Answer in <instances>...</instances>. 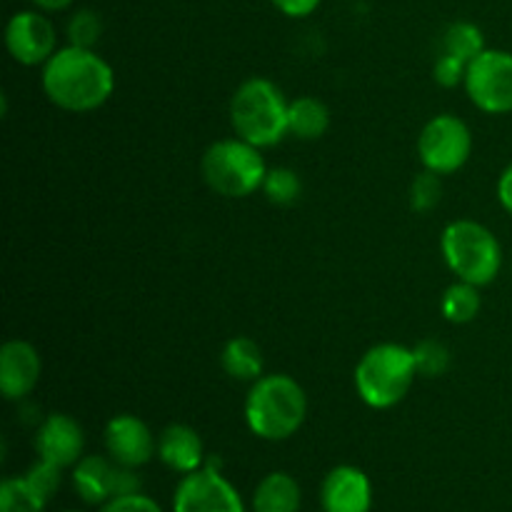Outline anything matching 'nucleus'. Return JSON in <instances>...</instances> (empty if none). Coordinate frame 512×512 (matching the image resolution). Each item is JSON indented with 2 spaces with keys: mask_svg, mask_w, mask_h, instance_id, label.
Listing matches in <instances>:
<instances>
[{
  "mask_svg": "<svg viewBox=\"0 0 512 512\" xmlns=\"http://www.w3.org/2000/svg\"><path fill=\"white\" fill-rule=\"evenodd\" d=\"M43 93L65 113H90L108 103L115 88L113 68L93 48L65 45L43 65Z\"/></svg>",
  "mask_w": 512,
  "mask_h": 512,
  "instance_id": "nucleus-1",
  "label": "nucleus"
},
{
  "mask_svg": "<svg viewBox=\"0 0 512 512\" xmlns=\"http://www.w3.org/2000/svg\"><path fill=\"white\" fill-rule=\"evenodd\" d=\"M245 423L260 440H288L308 418V395L303 385L285 373L260 375L245 395Z\"/></svg>",
  "mask_w": 512,
  "mask_h": 512,
  "instance_id": "nucleus-2",
  "label": "nucleus"
},
{
  "mask_svg": "<svg viewBox=\"0 0 512 512\" xmlns=\"http://www.w3.org/2000/svg\"><path fill=\"white\" fill-rule=\"evenodd\" d=\"M288 108L283 90L268 78H248L230 98V123L235 135L255 148H273L288 130Z\"/></svg>",
  "mask_w": 512,
  "mask_h": 512,
  "instance_id": "nucleus-3",
  "label": "nucleus"
},
{
  "mask_svg": "<svg viewBox=\"0 0 512 512\" xmlns=\"http://www.w3.org/2000/svg\"><path fill=\"white\" fill-rule=\"evenodd\" d=\"M418 378L415 353L400 343L373 345L355 365V390L368 408H395Z\"/></svg>",
  "mask_w": 512,
  "mask_h": 512,
  "instance_id": "nucleus-4",
  "label": "nucleus"
},
{
  "mask_svg": "<svg viewBox=\"0 0 512 512\" xmlns=\"http://www.w3.org/2000/svg\"><path fill=\"white\" fill-rule=\"evenodd\" d=\"M440 250L453 275L478 288L490 285L503 268V248L493 230L478 220H453L443 230Z\"/></svg>",
  "mask_w": 512,
  "mask_h": 512,
  "instance_id": "nucleus-5",
  "label": "nucleus"
},
{
  "mask_svg": "<svg viewBox=\"0 0 512 512\" xmlns=\"http://www.w3.org/2000/svg\"><path fill=\"white\" fill-rule=\"evenodd\" d=\"M200 173L213 193L225 198H248L263 188L268 165L260 155V148L240 138H228L205 150Z\"/></svg>",
  "mask_w": 512,
  "mask_h": 512,
  "instance_id": "nucleus-6",
  "label": "nucleus"
},
{
  "mask_svg": "<svg viewBox=\"0 0 512 512\" xmlns=\"http://www.w3.org/2000/svg\"><path fill=\"white\" fill-rule=\"evenodd\" d=\"M473 153V133L458 115H435L425 123L418 138V155L425 170L453 175L463 168Z\"/></svg>",
  "mask_w": 512,
  "mask_h": 512,
  "instance_id": "nucleus-7",
  "label": "nucleus"
},
{
  "mask_svg": "<svg viewBox=\"0 0 512 512\" xmlns=\"http://www.w3.org/2000/svg\"><path fill=\"white\" fill-rule=\"evenodd\" d=\"M465 93L488 115L512 113V53L485 48L465 70Z\"/></svg>",
  "mask_w": 512,
  "mask_h": 512,
  "instance_id": "nucleus-8",
  "label": "nucleus"
},
{
  "mask_svg": "<svg viewBox=\"0 0 512 512\" xmlns=\"http://www.w3.org/2000/svg\"><path fill=\"white\" fill-rule=\"evenodd\" d=\"M73 488L88 505H105L118 495L140 493V478L113 458L88 455L73 465Z\"/></svg>",
  "mask_w": 512,
  "mask_h": 512,
  "instance_id": "nucleus-9",
  "label": "nucleus"
},
{
  "mask_svg": "<svg viewBox=\"0 0 512 512\" xmlns=\"http://www.w3.org/2000/svg\"><path fill=\"white\" fill-rule=\"evenodd\" d=\"M173 512H245V505L220 470L203 465L180 480L173 495Z\"/></svg>",
  "mask_w": 512,
  "mask_h": 512,
  "instance_id": "nucleus-10",
  "label": "nucleus"
},
{
  "mask_svg": "<svg viewBox=\"0 0 512 512\" xmlns=\"http://www.w3.org/2000/svg\"><path fill=\"white\" fill-rule=\"evenodd\" d=\"M5 45L15 63L45 65L58 50V35L43 10H20L5 25Z\"/></svg>",
  "mask_w": 512,
  "mask_h": 512,
  "instance_id": "nucleus-11",
  "label": "nucleus"
},
{
  "mask_svg": "<svg viewBox=\"0 0 512 512\" xmlns=\"http://www.w3.org/2000/svg\"><path fill=\"white\" fill-rule=\"evenodd\" d=\"M105 450L110 458L123 468H143L158 455V440L153 438L148 425L135 415H115L105 425Z\"/></svg>",
  "mask_w": 512,
  "mask_h": 512,
  "instance_id": "nucleus-12",
  "label": "nucleus"
},
{
  "mask_svg": "<svg viewBox=\"0 0 512 512\" xmlns=\"http://www.w3.org/2000/svg\"><path fill=\"white\" fill-rule=\"evenodd\" d=\"M85 448V435L78 420L73 415L53 413L40 423L35 433V453L40 460L58 465V468H70L80 460Z\"/></svg>",
  "mask_w": 512,
  "mask_h": 512,
  "instance_id": "nucleus-13",
  "label": "nucleus"
},
{
  "mask_svg": "<svg viewBox=\"0 0 512 512\" xmlns=\"http://www.w3.org/2000/svg\"><path fill=\"white\" fill-rule=\"evenodd\" d=\"M323 512H370L373 508V485L355 465H338L325 475L320 485Z\"/></svg>",
  "mask_w": 512,
  "mask_h": 512,
  "instance_id": "nucleus-14",
  "label": "nucleus"
},
{
  "mask_svg": "<svg viewBox=\"0 0 512 512\" xmlns=\"http://www.w3.org/2000/svg\"><path fill=\"white\" fill-rule=\"evenodd\" d=\"M43 360L35 345L25 340H8L0 348V393L8 400L28 398L40 383Z\"/></svg>",
  "mask_w": 512,
  "mask_h": 512,
  "instance_id": "nucleus-15",
  "label": "nucleus"
},
{
  "mask_svg": "<svg viewBox=\"0 0 512 512\" xmlns=\"http://www.w3.org/2000/svg\"><path fill=\"white\" fill-rule=\"evenodd\" d=\"M158 458L175 473L190 475L205 465V448L198 430L190 425L173 423L160 433L158 438Z\"/></svg>",
  "mask_w": 512,
  "mask_h": 512,
  "instance_id": "nucleus-16",
  "label": "nucleus"
},
{
  "mask_svg": "<svg viewBox=\"0 0 512 512\" xmlns=\"http://www.w3.org/2000/svg\"><path fill=\"white\" fill-rule=\"evenodd\" d=\"M303 493L293 475L270 473L253 493V512H300Z\"/></svg>",
  "mask_w": 512,
  "mask_h": 512,
  "instance_id": "nucleus-17",
  "label": "nucleus"
},
{
  "mask_svg": "<svg viewBox=\"0 0 512 512\" xmlns=\"http://www.w3.org/2000/svg\"><path fill=\"white\" fill-rule=\"evenodd\" d=\"M220 368L225 370V375L240 380V383H255L263 375V350L253 338L235 335L223 345Z\"/></svg>",
  "mask_w": 512,
  "mask_h": 512,
  "instance_id": "nucleus-18",
  "label": "nucleus"
},
{
  "mask_svg": "<svg viewBox=\"0 0 512 512\" xmlns=\"http://www.w3.org/2000/svg\"><path fill=\"white\" fill-rule=\"evenodd\" d=\"M330 110L323 100L313 95H300L290 100L288 108V130L300 140H318L328 133Z\"/></svg>",
  "mask_w": 512,
  "mask_h": 512,
  "instance_id": "nucleus-19",
  "label": "nucleus"
},
{
  "mask_svg": "<svg viewBox=\"0 0 512 512\" xmlns=\"http://www.w3.org/2000/svg\"><path fill=\"white\" fill-rule=\"evenodd\" d=\"M480 308H483V298H480L478 285L465 283V280H458V283L450 285L445 290L443 300H440L443 318L453 325L473 323L478 318Z\"/></svg>",
  "mask_w": 512,
  "mask_h": 512,
  "instance_id": "nucleus-20",
  "label": "nucleus"
},
{
  "mask_svg": "<svg viewBox=\"0 0 512 512\" xmlns=\"http://www.w3.org/2000/svg\"><path fill=\"white\" fill-rule=\"evenodd\" d=\"M50 500L35 488L28 475L5 478L0 485V512H43Z\"/></svg>",
  "mask_w": 512,
  "mask_h": 512,
  "instance_id": "nucleus-21",
  "label": "nucleus"
},
{
  "mask_svg": "<svg viewBox=\"0 0 512 512\" xmlns=\"http://www.w3.org/2000/svg\"><path fill=\"white\" fill-rule=\"evenodd\" d=\"M485 50V38L483 30L475 23H468V20H458V23L448 25L443 35V53L453 55V58L463 60V63H470V60L478 58Z\"/></svg>",
  "mask_w": 512,
  "mask_h": 512,
  "instance_id": "nucleus-22",
  "label": "nucleus"
},
{
  "mask_svg": "<svg viewBox=\"0 0 512 512\" xmlns=\"http://www.w3.org/2000/svg\"><path fill=\"white\" fill-rule=\"evenodd\" d=\"M300 190H303V183H300L298 173L290 168H273L268 170L263 183V193L270 203L275 205H290L300 198Z\"/></svg>",
  "mask_w": 512,
  "mask_h": 512,
  "instance_id": "nucleus-23",
  "label": "nucleus"
},
{
  "mask_svg": "<svg viewBox=\"0 0 512 512\" xmlns=\"http://www.w3.org/2000/svg\"><path fill=\"white\" fill-rule=\"evenodd\" d=\"M443 175L433 173V170H423L420 175H415L413 185H410V208L415 213H430L440 205L443 200V183H440Z\"/></svg>",
  "mask_w": 512,
  "mask_h": 512,
  "instance_id": "nucleus-24",
  "label": "nucleus"
},
{
  "mask_svg": "<svg viewBox=\"0 0 512 512\" xmlns=\"http://www.w3.org/2000/svg\"><path fill=\"white\" fill-rule=\"evenodd\" d=\"M103 33V20L95 10H78L68 23V45H78V48H95Z\"/></svg>",
  "mask_w": 512,
  "mask_h": 512,
  "instance_id": "nucleus-25",
  "label": "nucleus"
},
{
  "mask_svg": "<svg viewBox=\"0 0 512 512\" xmlns=\"http://www.w3.org/2000/svg\"><path fill=\"white\" fill-rule=\"evenodd\" d=\"M413 353L418 375H425V378H438L450 368V350L438 340H423L418 348H413Z\"/></svg>",
  "mask_w": 512,
  "mask_h": 512,
  "instance_id": "nucleus-26",
  "label": "nucleus"
},
{
  "mask_svg": "<svg viewBox=\"0 0 512 512\" xmlns=\"http://www.w3.org/2000/svg\"><path fill=\"white\" fill-rule=\"evenodd\" d=\"M60 470L63 468H58V465L38 458V463H35L25 475H28L30 483H33L35 488L45 495V498L53 500V495L58 493V488H60Z\"/></svg>",
  "mask_w": 512,
  "mask_h": 512,
  "instance_id": "nucleus-27",
  "label": "nucleus"
},
{
  "mask_svg": "<svg viewBox=\"0 0 512 512\" xmlns=\"http://www.w3.org/2000/svg\"><path fill=\"white\" fill-rule=\"evenodd\" d=\"M465 70H468V63L443 53L438 60H435L433 78L435 83L443 85V88H455V85L465 83Z\"/></svg>",
  "mask_w": 512,
  "mask_h": 512,
  "instance_id": "nucleus-28",
  "label": "nucleus"
},
{
  "mask_svg": "<svg viewBox=\"0 0 512 512\" xmlns=\"http://www.w3.org/2000/svg\"><path fill=\"white\" fill-rule=\"evenodd\" d=\"M100 512H163V508H160L153 498H148V495L130 493L108 500V503L100 508Z\"/></svg>",
  "mask_w": 512,
  "mask_h": 512,
  "instance_id": "nucleus-29",
  "label": "nucleus"
},
{
  "mask_svg": "<svg viewBox=\"0 0 512 512\" xmlns=\"http://www.w3.org/2000/svg\"><path fill=\"white\" fill-rule=\"evenodd\" d=\"M288 18H308L318 10L320 0H270Z\"/></svg>",
  "mask_w": 512,
  "mask_h": 512,
  "instance_id": "nucleus-30",
  "label": "nucleus"
},
{
  "mask_svg": "<svg viewBox=\"0 0 512 512\" xmlns=\"http://www.w3.org/2000/svg\"><path fill=\"white\" fill-rule=\"evenodd\" d=\"M498 200L505 210L512 215V163L503 170L498 180Z\"/></svg>",
  "mask_w": 512,
  "mask_h": 512,
  "instance_id": "nucleus-31",
  "label": "nucleus"
},
{
  "mask_svg": "<svg viewBox=\"0 0 512 512\" xmlns=\"http://www.w3.org/2000/svg\"><path fill=\"white\" fill-rule=\"evenodd\" d=\"M30 3H33L38 10H43V13H58V10L70 8L75 0H30Z\"/></svg>",
  "mask_w": 512,
  "mask_h": 512,
  "instance_id": "nucleus-32",
  "label": "nucleus"
},
{
  "mask_svg": "<svg viewBox=\"0 0 512 512\" xmlns=\"http://www.w3.org/2000/svg\"><path fill=\"white\" fill-rule=\"evenodd\" d=\"M65 512H80V510H65Z\"/></svg>",
  "mask_w": 512,
  "mask_h": 512,
  "instance_id": "nucleus-33",
  "label": "nucleus"
}]
</instances>
